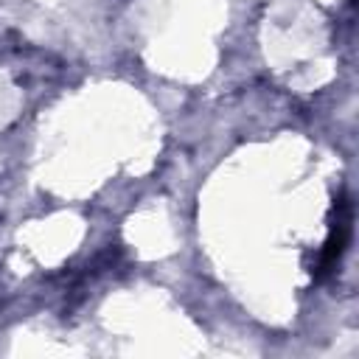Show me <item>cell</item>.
I'll return each instance as SVG.
<instances>
[{"instance_id": "obj_1", "label": "cell", "mask_w": 359, "mask_h": 359, "mask_svg": "<svg viewBox=\"0 0 359 359\" xmlns=\"http://www.w3.org/2000/svg\"><path fill=\"white\" fill-rule=\"evenodd\" d=\"M348 238H351V205L342 199L337 205V222L331 227V238L325 244V252H323V261H320V272H328L339 261V255L345 252Z\"/></svg>"}]
</instances>
